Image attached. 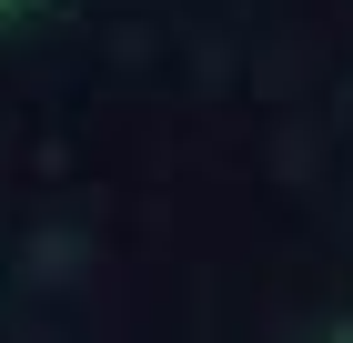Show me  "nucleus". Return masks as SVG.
<instances>
[{
    "label": "nucleus",
    "mask_w": 353,
    "mask_h": 343,
    "mask_svg": "<svg viewBox=\"0 0 353 343\" xmlns=\"http://www.w3.org/2000/svg\"><path fill=\"white\" fill-rule=\"evenodd\" d=\"M0 10H10V0H0Z\"/></svg>",
    "instance_id": "nucleus-1"
}]
</instances>
